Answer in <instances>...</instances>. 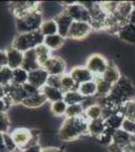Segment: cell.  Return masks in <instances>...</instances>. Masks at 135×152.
Returning a JSON list of instances; mask_svg holds the SVG:
<instances>
[{"instance_id": "obj_1", "label": "cell", "mask_w": 135, "mask_h": 152, "mask_svg": "<svg viewBox=\"0 0 135 152\" xmlns=\"http://www.w3.org/2000/svg\"><path fill=\"white\" fill-rule=\"evenodd\" d=\"M89 122L85 114L81 117L66 118L58 131V138L65 142H72L89 134Z\"/></svg>"}, {"instance_id": "obj_2", "label": "cell", "mask_w": 135, "mask_h": 152, "mask_svg": "<svg viewBox=\"0 0 135 152\" xmlns=\"http://www.w3.org/2000/svg\"><path fill=\"white\" fill-rule=\"evenodd\" d=\"M134 94L135 87L133 83L127 77L122 76L119 81L113 86L111 92L107 95V97L119 107H122L127 102L133 99Z\"/></svg>"}, {"instance_id": "obj_3", "label": "cell", "mask_w": 135, "mask_h": 152, "mask_svg": "<svg viewBox=\"0 0 135 152\" xmlns=\"http://www.w3.org/2000/svg\"><path fill=\"white\" fill-rule=\"evenodd\" d=\"M45 37L40 33V31H32V33L17 34L12 41V47L21 51L22 53L27 52L29 50H33L38 45L43 43Z\"/></svg>"}, {"instance_id": "obj_4", "label": "cell", "mask_w": 135, "mask_h": 152, "mask_svg": "<svg viewBox=\"0 0 135 152\" xmlns=\"http://www.w3.org/2000/svg\"><path fill=\"white\" fill-rule=\"evenodd\" d=\"M43 13L40 8L30 12L22 18L16 19V28L18 34L32 33V31H40L41 24L43 23Z\"/></svg>"}, {"instance_id": "obj_5", "label": "cell", "mask_w": 135, "mask_h": 152, "mask_svg": "<svg viewBox=\"0 0 135 152\" xmlns=\"http://www.w3.org/2000/svg\"><path fill=\"white\" fill-rule=\"evenodd\" d=\"M10 135L19 150H22L26 147L38 144V134H36L35 130L20 127V128L14 129Z\"/></svg>"}, {"instance_id": "obj_6", "label": "cell", "mask_w": 135, "mask_h": 152, "mask_svg": "<svg viewBox=\"0 0 135 152\" xmlns=\"http://www.w3.org/2000/svg\"><path fill=\"white\" fill-rule=\"evenodd\" d=\"M110 63L101 54H93L91 55L86 63V68L94 75L95 77L102 76L106 72Z\"/></svg>"}, {"instance_id": "obj_7", "label": "cell", "mask_w": 135, "mask_h": 152, "mask_svg": "<svg viewBox=\"0 0 135 152\" xmlns=\"http://www.w3.org/2000/svg\"><path fill=\"white\" fill-rule=\"evenodd\" d=\"M66 5L65 11L73 18L74 21L90 23V12L81 2H64Z\"/></svg>"}, {"instance_id": "obj_8", "label": "cell", "mask_w": 135, "mask_h": 152, "mask_svg": "<svg viewBox=\"0 0 135 152\" xmlns=\"http://www.w3.org/2000/svg\"><path fill=\"white\" fill-rule=\"evenodd\" d=\"M5 87V97L4 100L9 107L14 104H22L23 99L26 97V94L24 92L23 85H18L15 83H10L6 85Z\"/></svg>"}, {"instance_id": "obj_9", "label": "cell", "mask_w": 135, "mask_h": 152, "mask_svg": "<svg viewBox=\"0 0 135 152\" xmlns=\"http://www.w3.org/2000/svg\"><path fill=\"white\" fill-rule=\"evenodd\" d=\"M40 8V3L35 1H15L10 3L11 12L16 19L22 18L30 12Z\"/></svg>"}, {"instance_id": "obj_10", "label": "cell", "mask_w": 135, "mask_h": 152, "mask_svg": "<svg viewBox=\"0 0 135 152\" xmlns=\"http://www.w3.org/2000/svg\"><path fill=\"white\" fill-rule=\"evenodd\" d=\"M66 64L65 60L58 56H51L43 65V69L48 71L50 75H56V76H62L66 74Z\"/></svg>"}, {"instance_id": "obj_11", "label": "cell", "mask_w": 135, "mask_h": 152, "mask_svg": "<svg viewBox=\"0 0 135 152\" xmlns=\"http://www.w3.org/2000/svg\"><path fill=\"white\" fill-rule=\"evenodd\" d=\"M93 28L89 23H82V21H74L71 29L69 31L68 39L72 40H82L87 38L92 33Z\"/></svg>"}, {"instance_id": "obj_12", "label": "cell", "mask_w": 135, "mask_h": 152, "mask_svg": "<svg viewBox=\"0 0 135 152\" xmlns=\"http://www.w3.org/2000/svg\"><path fill=\"white\" fill-rule=\"evenodd\" d=\"M53 19L56 20V26H58V34L63 38L67 39L71 26L74 23L73 18L64 10L63 12L58 13V15H56Z\"/></svg>"}, {"instance_id": "obj_13", "label": "cell", "mask_w": 135, "mask_h": 152, "mask_svg": "<svg viewBox=\"0 0 135 152\" xmlns=\"http://www.w3.org/2000/svg\"><path fill=\"white\" fill-rule=\"evenodd\" d=\"M48 76L50 74L48 73V71L43 68H38L36 70L30 71L28 72V83H30L33 86L41 89L48 82Z\"/></svg>"}, {"instance_id": "obj_14", "label": "cell", "mask_w": 135, "mask_h": 152, "mask_svg": "<svg viewBox=\"0 0 135 152\" xmlns=\"http://www.w3.org/2000/svg\"><path fill=\"white\" fill-rule=\"evenodd\" d=\"M69 74L72 76V78L75 80L76 83L79 85L83 84L85 82L94 80V75L86 68V66H77V67H74L70 71Z\"/></svg>"}, {"instance_id": "obj_15", "label": "cell", "mask_w": 135, "mask_h": 152, "mask_svg": "<svg viewBox=\"0 0 135 152\" xmlns=\"http://www.w3.org/2000/svg\"><path fill=\"white\" fill-rule=\"evenodd\" d=\"M6 53H7V59H8V67L10 69L14 70L17 69V68L22 67L24 53L17 50L15 48H13L12 46L7 49Z\"/></svg>"}, {"instance_id": "obj_16", "label": "cell", "mask_w": 135, "mask_h": 152, "mask_svg": "<svg viewBox=\"0 0 135 152\" xmlns=\"http://www.w3.org/2000/svg\"><path fill=\"white\" fill-rule=\"evenodd\" d=\"M24 70H26L27 72L30 71L36 70L38 68H41L40 63H38V59L36 56L35 51L33 50H29L27 52L24 53V58H23V63H22V67Z\"/></svg>"}, {"instance_id": "obj_17", "label": "cell", "mask_w": 135, "mask_h": 152, "mask_svg": "<svg viewBox=\"0 0 135 152\" xmlns=\"http://www.w3.org/2000/svg\"><path fill=\"white\" fill-rule=\"evenodd\" d=\"M106 129H107V126H106V123H105V120L103 119V118L90 121L89 126H88L89 135H91V136L94 137L96 139H99L100 137L104 134Z\"/></svg>"}, {"instance_id": "obj_18", "label": "cell", "mask_w": 135, "mask_h": 152, "mask_svg": "<svg viewBox=\"0 0 135 152\" xmlns=\"http://www.w3.org/2000/svg\"><path fill=\"white\" fill-rule=\"evenodd\" d=\"M40 90H41V92L45 94L48 102H51V104L64 99L65 92H64L62 89H60V88H56V87H53V86H50V85L45 84Z\"/></svg>"}, {"instance_id": "obj_19", "label": "cell", "mask_w": 135, "mask_h": 152, "mask_svg": "<svg viewBox=\"0 0 135 152\" xmlns=\"http://www.w3.org/2000/svg\"><path fill=\"white\" fill-rule=\"evenodd\" d=\"M118 37L121 41L130 45H135V26L131 23H126L119 31Z\"/></svg>"}, {"instance_id": "obj_20", "label": "cell", "mask_w": 135, "mask_h": 152, "mask_svg": "<svg viewBox=\"0 0 135 152\" xmlns=\"http://www.w3.org/2000/svg\"><path fill=\"white\" fill-rule=\"evenodd\" d=\"M131 140H132V135L128 134L127 132H125L122 129L116 130L112 137V143L119 147H122V148L131 143Z\"/></svg>"}, {"instance_id": "obj_21", "label": "cell", "mask_w": 135, "mask_h": 152, "mask_svg": "<svg viewBox=\"0 0 135 152\" xmlns=\"http://www.w3.org/2000/svg\"><path fill=\"white\" fill-rule=\"evenodd\" d=\"M125 117L124 114L122 113V111L120 110L119 112L115 113V114L111 115L110 117H108L105 120V123H106L107 128L113 130V131H116V130L121 129V126L123 124Z\"/></svg>"}, {"instance_id": "obj_22", "label": "cell", "mask_w": 135, "mask_h": 152, "mask_svg": "<svg viewBox=\"0 0 135 152\" xmlns=\"http://www.w3.org/2000/svg\"><path fill=\"white\" fill-rule=\"evenodd\" d=\"M46 102H48V99H46L45 94L40 90V94L32 95V96L25 97L21 104H23L26 107H29V109H36V107H40L41 105H43Z\"/></svg>"}, {"instance_id": "obj_23", "label": "cell", "mask_w": 135, "mask_h": 152, "mask_svg": "<svg viewBox=\"0 0 135 152\" xmlns=\"http://www.w3.org/2000/svg\"><path fill=\"white\" fill-rule=\"evenodd\" d=\"M121 77H122V75H121V73H120L119 69L114 64H111V63H110L106 72L102 75L103 79L106 80L107 82H109L110 84H112V85L116 84Z\"/></svg>"}, {"instance_id": "obj_24", "label": "cell", "mask_w": 135, "mask_h": 152, "mask_svg": "<svg viewBox=\"0 0 135 152\" xmlns=\"http://www.w3.org/2000/svg\"><path fill=\"white\" fill-rule=\"evenodd\" d=\"M65 38L61 37L58 34L53 36H48L45 37V40H43V44L50 49L51 51H56L58 50L61 47H63V45L65 44Z\"/></svg>"}, {"instance_id": "obj_25", "label": "cell", "mask_w": 135, "mask_h": 152, "mask_svg": "<svg viewBox=\"0 0 135 152\" xmlns=\"http://www.w3.org/2000/svg\"><path fill=\"white\" fill-rule=\"evenodd\" d=\"M94 80L97 83V95H99L100 97H104L109 95L114 85L110 84L109 82H107L106 80L103 79L102 76L95 77Z\"/></svg>"}, {"instance_id": "obj_26", "label": "cell", "mask_w": 135, "mask_h": 152, "mask_svg": "<svg viewBox=\"0 0 135 152\" xmlns=\"http://www.w3.org/2000/svg\"><path fill=\"white\" fill-rule=\"evenodd\" d=\"M87 99V97H85L79 90H73V91L66 92L65 95H64V100L67 102L68 105L84 104Z\"/></svg>"}, {"instance_id": "obj_27", "label": "cell", "mask_w": 135, "mask_h": 152, "mask_svg": "<svg viewBox=\"0 0 135 152\" xmlns=\"http://www.w3.org/2000/svg\"><path fill=\"white\" fill-rule=\"evenodd\" d=\"M79 84L76 83L70 74H64L61 76V89L64 92L73 91V90H79Z\"/></svg>"}, {"instance_id": "obj_28", "label": "cell", "mask_w": 135, "mask_h": 152, "mask_svg": "<svg viewBox=\"0 0 135 152\" xmlns=\"http://www.w3.org/2000/svg\"><path fill=\"white\" fill-rule=\"evenodd\" d=\"M34 51H35L36 53V56H38V63H40V67L43 68V65L45 64L46 61L50 59L51 56V51L48 49L45 44H40V45H38V47L34 49Z\"/></svg>"}, {"instance_id": "obj_29", "label": "cell", "mask_w": 135, "mask_h": 152, "mask_svg": "<svg viewBox=\"0 0 135 152\" xmlns=\"http://www.w3.org/2000/svg\"><path fill=\"white\" fill-rule=\"evenodd\" d=\"M79 91L87 99L97 95V83L95 80L85 82L79 86Z\"/></svg>"}, {"instance_id": "obj_30", "label": "cell", "mask_w": 135, "mask_h": 152, "mask_svg": "<svg viewBox=\"0 0 135 152\" xmlns=\"http://www.w3.org/2000/svg\"><path fill=\"white\" fill-rule=\"evenodd\" d=\"M85 116L89 121H93V120H97L103 117V109L99 104H93L86 107L85 110Z\"/></svg>"}, {"instance_id": "obj_31", "label": "cell", "mask_w": 135, "mask_h": 152, "mask_svg": "<svg viewBox=\"0 0 135 152\" xmlns=\"http://www.w3.org/2000/svg\"><path fill=\"white\" fill-rule=\"evenodd\" d=\"M40 33L43 34V37H48V36H53L58 34V26L53 18L48 19V20H45L41 24L40 28Z\"/></svg>"}, {"instance_id": "obj_32", "label": "cell", "mask_w": 135, "mask_h": 152, "mask_svg": "<svg viewBox=\"0 0 135 152\" xmlns=\"http://www.w3.org/2000/svg\"><path fill=\"white\" fill-rule=\"evenodd\" d=\"M28 81V72L23 68H17L12 71V83L24 85Z\"/></svg>"}, {"instance_id": "obj_33", "label": "cell", "mask_w": 135, "mask_h": 152, "mask_svg": "<svg viewBox=\"0 0 135 152\" xmlns=\"http://www.w3.org/2000/svg\"><path fill=\"white\" fill-rule=\"evenodd\" d=\"M68 104L65 100H58V102H53L51 104V112L53 116L61 117V116H66V113L68 110Z\"/></svg>"}, {"instance_id": "obj_34", "label": "cell", "mask_w": 135, "mask_h": 152, "mask_svg": "<svg viewBox=\"0 0 135 152\" xmlns=\"http://www.w3.org/2000/svg\"><path fill=\"white\" fill-rule=\"evenodd\" d=\"M122 113L124 114V117L128 120L135 122V100L134 99L132 100H129L126 104H124L120 109Z\"/></svg>"}, {"instance_id": "obj_35", "label": "cell", "mask_w": 135, "mask_h": 152, "mask_svg": "<svg viewBox=\"0 0 135 152\" xmlns=\"http://www.w3.org/2000/svg\"><path fill=\"white\" fill-rule=\"evenodd\" d=\"M85 114V107L83 104H71L68 107L67 113H66V118H75L81 117Z\"/></svg>"}, {"instance_id": "obj_36", "label": "cell", "mask_w": 135, "mask_h": 152, "mask_svg": "<svg viewBox=\"0 0 135 152\" xmlns=\"http://www.w3.org/2000/svg\"><path fill=\"white\" fill-rule=\"evenodd\" d=\"M12 71L13 70L10 69L8 66L0 70V85L6 86L10 84L12 81Z\"/></svg>"}, {"instance_id": "obj_37", "label": "cell", "mask_w": 135, "mask_h": 152, "mask_svg": "<svg viewBox=\"0 0 135 152\" xmlns=\"http://www.w3.org/2000/svg\"><path fill=\"white\" fill-rule=\"evenodd\" d=\"M100 3V7L107 15H111V14L114 13L117 9V6H118V2H113V1H105V2H99Z\"/></svg>"}, {"instance_id": "obj_38", "label": "cell", "mask_w": 135, "mask_h": 152, "mask_svg": "<svg viewBox=\"0 0 135 152\" xmlns=\"http://www.w3.org/2000/svg\"><path fill=\"white\" fill-rule=\"evenodd\" d=\"M10 121L7 113H0V133H8Z\"/></svg>"}, {"instance_id": "obj_39", "label": "cell", "mask_w": 135, "mask_h": 152, "mask_svg": "<svg viewBox=\"0 0 135 152\" xmlns=\"http://www.w3.org/2000/svg\"><path fill=\"white\" fill-rule=\"evenodd\" d=\"M3 136H4V142H5V146H6V148H7V150H8V152H12V151L18 150V148H17L15 142H14L13 138H12V136L10 135V133H4Z\"/></svg>"}, {"instance_id": "obj_40", "label": "cell", "mask_w": 135, "mask_h": 152, "mask_svg": "<svg viewBox=\"0 0 135 152\" xmlns=\"http://www.w3.org/2000/svg\"><path fill=\"white\" fill-rule=\"evenodd\" d=\"M121 129L133 136V135H135V122L125 118L123 124H122V126H121Z\"/></svg>"}, {"instance_id": "obj_41", "label": "cell", "mask_w": 135, "mask_h": 152, "mask_svg": "<svg viewBox=\"0 0 135 152\" xmlns=\"http://www.w3.org/2000/svg\"><path fill=\"white\" fill-rule=\"evenodd\" d=\"M23 89H24V92H25V94H26V97L32 96V95H35V94H38L40 92V88L33 86V85H31L30 83H28V82L23 85Z\"/></svg>"}, {"instance_id": "obj_42", "label": "cell", "mask_w": 135, "mask_h": 152, "mask_svg": "<svg viewBox=\"0 0 135 152\" xmlns=\"http://www.w3.org/2000/svg\"><path fill=\"white\" fill-rule=\"evenodd\" d=\"M46 85H50V86L60 88L61 89V76L50 75L48 76V82H46Z\"/></svg>"}, {"instance_id": "obj_43", "label": "cell", "mask_w": 135, "mask_h": 152, "mask_svg": "<svg viewBox=\"0 0 135 152\" xmlns=\"http://www.w3.org/2000/svg\"><path fill=\"white\" fill-rule=\"evenodd\" d=\"M0 65L2 67H7L8 66V59H7L6 51L0 50Z\"/></svg>"}, {"instance_id": "obj_44", "label": "cell", "mask_w": 135, "mask_h": 152, "mask_svg": "<svg viewBox=\"0 0 135 152\" xmlns=\"http://www.w3.org/2000/svg\"><path fill=\"white\" fill-rule=\"evenodd\" d=\"M41 151H43V148H41L40 144H35V145L26 147V148L20 150V152H41Z\"/></svg>"}, {"instance_id": "obj_45", "label": "cell", "mask_w": 135, "mask_h": 152, "mask_svg": "<svg viewBox=\"0 0 135 152\" xmlns=\"http://www.w3.org/2000/svg\"><path fill=\"white\" fill-rule=\"evenodd\" d=\"M4 133H0V152H8L6 146H5V142H4Z\"/></svg>"}, {"instance_id": "obj_46", "label": "cell", "mask_w": 135, "mask_h": 152, "mask_svg": "<svg viewBox=\"0 0 135 152\" xmlns=\"http://www.w3.org/2000/svg\"><path fill=\"white\" fill-rule=\"evenodd\" d=\"M108 149H109V152H123V148L122 147H119L113 143H111L108 146Z\"/></svg>"}, {"instance_id": "obj_47", "label": "cell", "mask_w": 135, "mask_h": 152, "mask_svg": "<svg viewBox=\"0 0 135 152\" xmlns=\"http://www.w3.org/2000/svg\"><path fill=\"white\" fill-rule=\"evenodd\" d=\"M8 109H9V107L7 105L4 99H0V113H6Z\"/></svg>"}, {"instance_id": "obj_48", "label": "cell", "mask_w": 135, "mask_h": 152, "mask_svg": "<svg viewBox=\"0 0 135 152\" xmlns=\"http://www.w3.org/2000/svg\"><path fill=\"white\" fill-rule=\"evenodd\" d=\"M41 152H64V150L61 148H56V147H48V148H43Z\"/></svg>"}, {"instance_id": "obj_49", "label": "cell", "mask_w": 135, "mask_h": 152, "mask_svg": "<svg viewBox=\"0 0 135 152\" xmlns=\"http://www.w3.org/2000/svg\"><path fill=\"white\" fill-rule=\"evenodd\" d=\"M128 23L133 24V26H135V8H133V10H132L131 14H130L129 16V19H128Z\"/></svg>"}, {"instance_id": "obj_50", "label": "cell", "mask_w": 135, "mask_h": 152, "mask_svg": "<svg viewBox=\"0 0 135 152\" xmlns=\"http://www.w3.org/2000/svg\"><path fill=\"white\" fill-rule=\"evenodd\" d=\"M5 97V87L3 85H0V99H3Z\"/></svg>"}, {"instance_id": "obj_51", "label": "cell", "mask_w": 135, "mask_h": 152, "mask_svg": "<svg viewBox=\"0 0 135 152\" xmlns=\"http://www.w3.org/2000/svg\"><path fill=\"white\" fill-rule=\"evenodd\" d=\"M12 152H20V150H19V149H18V150H16V151H12Z\"/></svg>"}, {"instance_id": "obj_52", "label": "cell", "mask_w": 135, "mask_h": 152, "mask_svg": "<svg viewBox=\"0 0 135 152\" xmlns=\"http://www.w3.org/2000/svg\"><path fill=\"white\" fill-rule=\"evenodd\" d=\"M2 68H4V67H2V66H1V65H0V70H1V69H2Z\"/></svg>"}, {"instance_id": "obj_53", "label": "cell", "mask_w": 135, "mask_h": 152, "mask_svg": "<svg viewBox=\"0 0 135 152\" xmlns=\"http://www.w3.org/2000/svg\"><path fill=\"white\" fill-rule=\"evenodd\" d=\"M134 100H135V97H134Z\"/></svg>"}]
</instances>
